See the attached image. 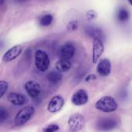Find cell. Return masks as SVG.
<instances>
[{"label": "cell", "instance_id": "obj_7", "mask_svg": "<svg viewBox=\"0 0 132 132\" xmlns=\"http://www.w3.org/2000/svg\"><path fill=\"white\" fill-rule=\"evenodd\" d=\"M118 125V121L112 118H99L97 123V129L100 131H111L115 128Z\"/></svg>", "mask_w": 132, "mask_h": 132}, {"label": "cell", "instance_id": "obj_16", "mask_svg": "<svg viewBox=\"0 0 132 132\" xmlns=\"http://www.w3.org/2000/svg\"><path fill=\"white\" fill-rule=\"evenodd\" d=\"M47 80L51 84H58L63 80V75L62 73L56 70H53L47 75Z\"/></svg>", "mask_w": 132, "mask_h": 132}, {"label": "cell", "instance_id": "obj_24", "mask_svg": "<svg viewBox=\"0 0 132 132\" xmlns=\"http://www.w3.org/2000/svg\"><path fill=\"white\" fill-rule=\"evenodd\" d=\"M96 76L94 74H89L85 78V81L86 82H90V81H93L94 80H96Z\"/></svg>", "mask_w": 132, "mask_h": 132}, {"label": "cell", "instance_id": "obj_22", "mask_svg": "<svg viewBox=\"0 0 132 132\" xmlns=\"http://www.w3.org/2000/svg\"><path fill=\"white\" fill-rule=\"evenodd\" d=\"M8 118V111L4 107H1L0 110V121L2 123Z\"/></svg>", "mask_w": 132, "mask_h": 132}, {"label": "cell", "instance_id": "obj_12", "mask_svg": "<svg viewBox=\"0 0 132 132\" xmlns=\"http://www.w3.org/2000/svg\"><path fill=\"white\" fill-rule=\"evenodd\" d=\"M111 63L108 59H102L99 61L97 67V72L101 77H108L111 73Z\"/></svg>", "mask_w": 132, "mask_h": 132}, {"label": "cell", "instance_id": "obj_25", "mask_svg": "<svg viewBox=\"0 0 132 132\" xmlns=\"http://www.w3.org/2000/svg\"><path fill=\"white\" fill-rule=\"evenodd\" d=\"M15 2H17V3H24V2H27V1H29V0H14Z\"/></svg>", "mask_w": 132, "mask_h": 132}, {"label": "cell", "instance_id": "obj_4", "mask_svg": "<svg viewBox=\"0 0 132 132\" xmlns=\"http://www.w3.org/2000/svg\"><path fill=\"white\" fill-rule=\"evenodd\" d=\"M68 125L70 131H80L85 126V118L79 113L73 114L69 118Z\"/></svg>", "mask_w": 132, "mask_h": 132}, {"label": "cell", "instance_id": "obj_26", "mask_svg": "<svg viewBox=\"0 0 132 132\" xmlns=\"http://www.w3.org/2000/svg\"><path fill=\"white\" fill-rule=\"evenodd\" d=\"M4 2H5V0H0V3H1V5H2Z\"/></svg>", "mask_w": 132, "mask_h": 132}, {"label": "cell", "instance_id": "obj_21", "mask_svg": "<svg viewBox=\"0 0 132 132\" xmlns=\"http://www.w3.org/2000/svg\"><path fill=\"white\" fill-rule=\"evenodd\" d=\"M60 130V127L56 124H50L46 128H43V131L45 132H54Z\"/></svg>", "mask_w": 132, "mask_h": 132}, {"label": "cell", "instance_id": "obj_2", "mask_svg": "<svg viewBox=\"0 0 132 132\" xmlns=\"http://www.w3.org/2000/svg\"><path fill=\"white\" fill-rule=\"evenodd\" d=\"M35 113V108L32 106H27L22 108L15 117V125L22 126L26 125Z\"/></svg>", "mask_w": 132, "mask_h": 132}, {"label": "cell", "instance_id": "obj_20", "mask_svg": "<svg viewBox=\"0 0 132 132\" xmlns=\"http://www.w3.org/2000/svg\"><path fill=\"white\" fill-rule=\"evenodd\" d=\"M8 87H9V85L6 81L5 80L0 81V97L4 96V94L6 93L8 90Z\"/></svg>", "mask_w": 132, "mask_h": 132}, {"label": "cell", "instance_id": "obj_18", "mask_svg": "<svg viewBox=\"0 0 132 132\" xmlns=\"http://www.w3.org/2000/svg\"><path fill=\"white\" fill-rule=\"evenodd\" d=\"M53 22V16L51 14H46L44 15H43L40 19H39V25L41 26H50Z\"/></svg>", "mask_w": 132, "mask_h": 132}, {"label": "cell", "instance_id": "obj_17", "mask_svg": "<svg viewBox=\"0 0 132 132\" xmlns=\"http://www.w3.org/2000/svg\"><path fill=\"white\" fill-rule=\"evenodd\" d=\"M117 18L118 19V21L120 22H127L128 20H129L130 19V13L128 12V10L125 8H120L118 9V14H117Z\"/></svg>", "mask_w": 132, "mask_h": 132}, {"label": "cell", "instance_id": "obj_13", "mask_svg": "<svg viewBox=\"0 0 132 132\" xmlns=\"http://www.w3.org/2000/svg\"><path fill=\"white\" fill-rule=\"evenodd\" d=\"M8 101L15 106H22L26 103V97L19 93L17 92H11L7 96Z\"/></svg>", "mask_w": 132, "mask_h": 132}, {"label": "cell", "instance_id": "obj_27", "mask_svg": "<svg viewBox=\"0 0 132 132\" xmlns=\"http://www.w3.org/2000/svg\"><path fill=\"white\" fill-rule=\"evenodd\" d=\"M128 2H129V3L132 5V0H128Z\"/></svg>", "mask_w": 132, "mask_h": 132}, {"label": "cell", "instance_id": "obj_8", "mask_svg": "<svg viewBox=\"0 0 132 132\" xmlns=\"http://www.w3.org/2000/svg\"><path fill=\"white\" fill-rule=\"evenodd\" d=\"M25 90L27 94L32 99H36L39 97L41 94V87L39 83L34 80H29L26 83Z\"/></svg>", "mask_w": 132, "mask_h": 132}, {"label": "cell", "instance_id": "obj_6", "mask_svg": "<svg viewBox=\"0 0 132 132\" xmlns=\"http://www.w3.org/2000/svg\"><path fill=\"white\" fill-rule=\"evenodd\" d=\"M104 51V46L103 40L99 38H94L93 40V53L92 62L97 63Z\"/></svg>", "mask_w": 132, "mask_h": 132}, {"label": "cell", "instance_id": "obj_15", "mask_svg": "<svg viewBox=\"0 0 132 132\" xmlns=\"http://www.w3.org/2000/svg\"><path fill=\"white\" fill-rule=\"evenodd\" d=\"M72 67V63L70 60L60 59L56 63V70L61 73H66L69 71Z\"/></svg>", "mask_w": 132, "mask_h": 132}, {"label": "cell", "instance_id": "obj_10", "mask_svg": "<svg viewBox=\"0 0 132 132\" xmlns=\"http://www.w3.org/2000/svg\"><path fill=\"white\" fill-rule=\"evenodd\" d=\"M64 103L65 101L63 97L59 95L54 96L49 102L47 106V110L50 113H57L63 108Z\"/></svg>", "mask_w": 132, "mask_h": 132}, {"label": "cell", "instance_id": "obj_14", "mask_svg": "<svg viewBox=\"0 0 132 132\" xmlns=\"http://www.w3.org/2000/svg\"><path fill=\"white\" fill-rule=\"evenodd\" d=\"M85 32L87 35L89 36L92 37L93 39L94 38H99L102 40L104 39V35L102 30L100 28H97L94 26H87L85 28Z\"/></svg>", "mask_w": 132, "mask_h": 132}, {"label": "cell", "instance_id": "obj_11", "mask_svg": "<svg viewBox=\"0 0 132 132\" xmlns=\"http://www.w3.org/2000/svg\"><path fill=\"white\" fill-rule=\"evenodd\" d=\"M22 49L20 46L19 45L14 46L5 53V54L2 56V60L5 63L11 62L13 60L16 59L22 53Z\"/></svg>", "mask_w": 132, "mask_h": 132}, {"label": "cell", "instance_id": "obj_19", "mask_svg": "<svg viewBox=\"0 0 132 132\" xmlns=\"http://www.w3.org/2000/svg\"><path fill=\"white\" fill-rule=\"evenodd\" d=\"M79 24H78V21L77 20H71L70 22H69V23L67 24V30L70 32H73L75 30H77L78 29Z\"/></svg>", "mask_w": 132, "mask_h": 132}, {"label": "cell", "instance_id": "obj_3", "mask_svg": "<svg viewBox=\"0 0 132 132\" xmlns=\"http://www.w3.org/2000/svg\"><path fill=\"white\" fill-rule=\"evenodd\" d=\"M35 64L40 72L47 70L50 64V60L48 54L42 50H38L35 55Z\"/></svg>", "mask_w": 132, "mask_h": 132}, {"label": "cell", "instance_id": "obj_23", "mask_svg": "<svg viewBox=\"0 0 132 132\" xmlns=\"http://www.w3.org/2000/svg\"><path fill=\"white\" fill-rule=\"evenodd\" d=\"M97 14L94 10H89L86 14V17L88 20H94L97 18Z\"/></svg>", "mask_w": 132, "mask_h": 132}, {"label": "cell", "instance_id": "obj_5", "mask_svg": "<svg viewBox=\"0 0 132 132\" xmlns=\"http://www.w3.org/2000/svg\"><path fill=\"white\" fill-rule=\"evenodd\" d=\"M76 53V47L71 43H66L60 46L58 50V56L60 59L71 60Z\"/></svg>", "mask_w": 132, "mask_h": 132}, {"label": "cell", "instance_id": "obj_1", "mask_svg": "<svg viewBox=\"0 0 132 132\" xmlns=\"http://www.w3.org/2000/svg\"><path fill=\"white\" fill-rule=\"evenodd\" d=\"M95 108L104 113H111L118 109V104L112 97L104 96L96 102Z\"/></svg>", "mask_w": 132, "mask_h": 132}, {"label": "cell", "instance_id": "obj_9", "mask_svg": "<svg viewBox=\"0 0 132 132\" xmlns=\"http://www.w3.org/2000/svg\"><path fill=\"white\" fill-rule=\"evenodd\" d=\"M88 94L85 90L80 89L77 90L71 97L72 103L76 106H82L88 102Z\"/></svg>", "mask_w": 132, "mask_h": 132}]
</instances>
